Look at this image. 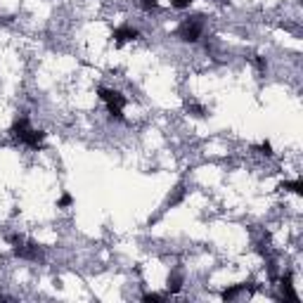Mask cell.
Masks as SVG:
<instances>
[{
    "label": "cell",
    "instance_id": "1",
    "mask_svg": "<svg viewBox=\"0 0 303 303\" xmlns=\"http://www.w3.org/2000/svg\"><path fill=\"white\" fill-rule=\"evenodd\" d=\"M204 33V21L195 17V19H185L180 26H178V38H183L185 43H199Z\"/></svg>",
    "mask_w": 303,
    "mask_h": 303
},
{
    "label": "cell",
    "instance_id": "2",
    "mask_svg": "<svg viewBox=\"0 0 303 303\" xmlns=\"http://www.w3.org/2000/svg\"><path fill=\"white\" fill-rule=\"evenodd\" d=\"M140 33H137V29H133V26H121V29L114 31V40H116V45H121V43H126V40H135Z\"/></svg>",
    "mask_w": 303,
    "mask_h": 303
},
{
    "label": "cell",
    "instance_id": "3",
    "mask_svg": "<svg viewBox=\"0 0 303 303\" xmlns=\"http://www.w3.org/2000/svg\"><path fill=\"white\" fill-rule=\"evenodd\" d=\"M282 190H289L294 195H303V183L301 180H294V183H284Z\"/></svg>",
    "mask_w": 303,
    "mask_h": 303
},
{
    "label": "cell",
    "instance_id": "4",
    "mask_svg": "<svg viewBox=\"0 0 303 303\" xmlns=\"http://www.w3.org/2000/svg\"><path fill=\"white\" fill-rule=\"evenodd\" d=\"M192 2H195V0H171V7H173V10H185Z\"/></svg>",
    "mask_w": 303,
    "mask_h": 303
},
{
    "label": "cell",
    "instance_id": "5",
    "mask_svg": "<svg viewBox=\"0 0 303 303\" xmlns=\"http://www.w3.org/2000/svg\"><path fill=\"white\" fill-rule=\"evenodd\" d=\"M140 7H142L145 12L157 10V0H140Z\"/></svg>",
    "mask_w": 303,
    "mask_h": 303
},
{
    "label": "cell",
    "instance_id": "6",
    "mask_svg": "<svg viewBox=\"0 0 303 303\" xmlns=\"http://www.w3.org/2000/svg\"><path fill=\"white\" fill-rule=\"evenodd\" d=\"M71 202H74V199H71V195H64L62 199H59V206H71Z\"/></svg>",
    "mask_w": 303,
    "mask_h": 303
}]
</instances>
